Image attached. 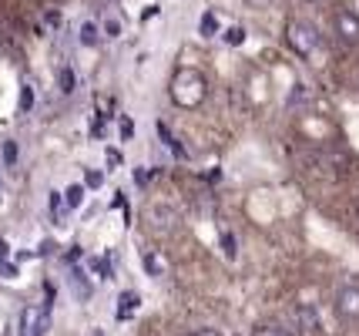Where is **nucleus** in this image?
Segmentation results:
<instances>
[{
	"label": "nucleus",
	"mask_w": 359,
	"mask_h": 336,
	"mask_svg": "<svg viewBox=\"0 0 359 336\" xmlns=\"http://www.w3.org/2000/svg\"><path fill=\"white\" fill-rule=\"evenodd\" d=\"M168 95L178 108L185 112H195L202 108V101L208 98V78H205L198 67H178L168 81Z\"/></svg>",
	"instance_id": "1"
},
{
	"label": "nucleus",
	"mask_w": 359,
	"mask_h": 336,
	"mask_svg": "<svg viewBox=\"0 0 359 336\" xmlns=\"http://www.w3.org/2000/svg\"><path fill=\"white\" fill-rule=\"evenodd\" d=\"M285 44L296 51L299 58H313L316 48H319V31L306 20H289L285 24Z\"/></svg>",
	"instance_id": "2"
},
{
	"label": "nucleus",
	"mask_w": 359,
	"mask_h": 336,
	"mask_svg": "<svg viewBox=\"0 0 359 336\" xmlns=\"http://www.w3.org/2000/svg\"><path fill=\"white\" fill-rule=\"evenodd\" d=\"M47 330H50V309L47 306H24L20 309L17 336H47Z\"/></svg>",
	"instance_id": "3"
},
{
	"label": "nucleus",
	"mask_w": 359,
	"mask_h": 336,
	"mask_svg": "<svg viewBox=\"0 0 359 336\" xmlns=\"http://www.w3.org/2000/svg\"><path fill=\"white\" fill-rule=\"evenodd\" d=\"M332 306H336V313H339L343 320L356 323L359 320V286L336 289V300H332Z\"/></svg>",
	"instance_id": "4"
},
{
	"label": "nucleus",
	"mask_w": 359,
	"mask_h": 336,
	"mask_svg": "<svg viewBox=\"0 0 359 336\" xmlns=\"http://www.w3.org/2000/svg\"><path fill=\"white\" fill-rule=\"evenodd\" d=\"M332 27H336V34L343 37L346 44H359V14H353L349 7L336 11V17H332Z\"/></svg>",
	"instance_id": "5"
},
{
	"label": "nucleus",
	"mask_w": 359,
	"mask_h": 336,
	"mask_svg": "<svg viewBox=\"0 0 359 336\" xmlns=\"http://www.w3.org/2000/svg\"><path fill=\"white\" fill-rule=\"evenodd\" d=\"M141 266H144V272H148L151 279H165L168 269H172V266H168V259L161 256L158 249H144V253H141Z\"/></svg>",
	"instance_id": "6"
},
{
	"label": "nucleus",
	"mask_w": 359,
	"mask_h": 336,
	"mask_svg": "<svg viewBox=\"0 0 359 336\" xmlns=\"http://www.w3.org/2000/svg\"><path fill=\"white\" fill-rule=\"evenodd\" d=\"M148 222L155 225L158 232H168V229L178 225V212L172 206H151L148 208Z\"/></svg>",
	"instance_id": "7"
},
{
	"label": "nucleus",
	"mask_w": 359,
	"mask_h": 336,
	"mask_svg": "<svg viewBox=\"0 0 359 336\" xmlns=\"http://www.w3.org/2000/svg\"><path fill=\"white\" fill-rule=\"evenodd\" d=\"M138 306H141V296L135 289L121 293V296H118V320H131V316L138 313Z\"/></svg>",
	"instance_id": "8"
},
{
	"label": "nucleus",
	"mask_w": 359,
	"mask_h": 336,
	"mask_svg": "<svg viewBox=\"0 0 359 336\" xmlns=\"http://www.w3.org/2000/svg\"><path fill=\"white\" fill-rule=\"evenodd\" d=\"M158 135H161V142H165V148L172 152L175 159H182V161L188 159L185 145H182V142H178V138H175V135H172V131H168V125H165V121H158Z\"/></svg>",
	"instance_id": "9"
},
{
	"label": "nucleus",
	"mask_w": 359,
	"mask_h": 336,
	"mask_svg": "<svg viewBox=\"0 0 359 336\" xmlns=\"http://www.w3.org/2000/svg\"><path fill=\"white\" fill-rule=\"evenodd\" d=\"M57 91H61V95H74V91H78V71H74V67L64 65L61 71H57Z\"/></svg>",
	"instance_id": "10"
},
{
	"label": "nucleus",
	"mask_w": 359,
	"mask_h": 336,
	"mask_svg": "<svg viewBox=\"0 0 359 336\" xmlns=\"http://www.w3.org/2000/svg\"><path fill=\"white\" fill-rule=\"evenodd\" d=\"M198 34H202L205 41L222 34V24H219V17H215V11H205V14L198 17Z\"/></svg>",
	"instance_id": "11"
},
{
	"label": "nucleus",
	"mask_w": 359,
	"mask_h": 336,
	"mask_svg": "<svg viewBox=\"0 0 359 336\" xmlns=\"http://www.w3.org/2000/svg\"><path fill=\"white\" fill-rule=\"evenodd\" d=\"M78 41L84 44V48H94V44L101 41V24H97V20H84V24H81Z\"/></svg>",
	"instance_id": "12"
},
{
	"label": "nucleus",
	"mask_w": 359,
	"mask_h": 336,
	"mask_svg": "<svg viewBox=\"0 0 359 336\" xmlns=\"http://www.w3.org/2000/svg\"><path fill=\"white\" fill-rule=\"evenodd\" d=\"M296 320H299V326H302V330H309V333H319V330H323L313 306H299V309H296Z\"/></svg>",
	"instance_id": "13"
},
{
	"label": "nucleus",
	"mask_w": 359,
	"mask_h": 336,
	"mask_svg": "<svg viewBox=\"0 0 359 336\" xmlns=\"http://www.w3.org/2000/svg\"><path fill=\"white\" fill-rule=\"evenodd\" d=\"M121 34H125V17L111 14L101 20V37H121Z\"/></svg>",
	"instance_id": "14"
},
{
	"label": "nucleus",
	"mask_w": 359,
	"mask_h": 336,
	"mask_svg": "<svg viewBox=\"0 0 359 336\" xmlns=\"http://www.w3.org/2000/svg\"><path fill=\"white\" fill-rule=\"evenodd\" d=\"M64 206H67V212H74V208L84 206V185H67V192H61Z\"/></svg>",
	"instance_id": "15"
},
{
	"label": "nucleus",
	"mask_w": 359,
	"mask_h": 336,
	"mask_svg": "<svg viewBox=\"0 0 359 336\" xmlns=\"http://www.w3.org/2000/svg\"><path fill=\"white\" fill-rule=\"evenodd\" d=\"M219 246H222V256L229 259V262L238 256V242H235V236L229 232V229H222V232H219Z\"/></svg>",
	"instance_id": "16"
},
{
	"label": "nucleus",
	"mask_w": 359,
	"mask_h": 336,
	"mask_svg": "<svg viewBox=\"0 0 359 336\" xmlns=\"http://www.w3.org/2000/svg\"><path fill=\"white\" fill-rule=\"evenodd\" d=\"M222 41H225L229 48H242V44H245V27H238V24L225 27V31H222Z\"/></svg>",
	"instance_id": "17"
},
{
	"label": "nucleus",
	"mask_w": 359,
	"mask_h": 336,
	"mask_svg": "<svg viewBox=\"0 0 359 336\" xmlns=\"http://www.w3.org/2000/svg\"><path fill=\"white\" fill-rule=\"evenodd\" d=\"M71 283H74L78 300H88V276H84V269H81V266H74V269H71Z\"/></svg>",
	"instance_id": "18"
},
{
	"label": "nucleus",
	"mask_w": 359,
	"mask_h": 336,
	"mask_svg": "<svg viewBox=\"0 0 359 336\" xmlns=\"http://www.w3.org/2000/svg\"><path fill=\"white\" fill-rule=\"evenodd\" d=\"M252 336H296V333L282 330V326H276V323H262V326H255V333Z\"/></svg>",
	"instance_id": "19"
},
{
	"label": "nucleus",
	"mask_w": 359,
	"mask_h": 336,
	"mask_svg": "<svg viewBox=\"0 0 359 336\" xmlns=\"http://www.w3.org/2000/svg\"><path fill=\"white\" fill-rule=\"evenodd\" d=\"M104 185V172L101 168H88L84 172V189H101Z\"/></svg>",
	"instance_id": "20"
},
{
	"label": "nucleus",
	"mask_w": 359,
	"mask_h": 336,
	"mask_svg": "<svg viewBox=\"0 0 359 336\" xmlns=\"http://www.w3.org/2000/svg\"><path fill=\"white\" fill-rule=\"evenodd\" d=\"M17 159H20V145L4 142V165H17Z\"/></svg>",
	"instance_id": "21"
},
{
	"label": "nucleus",
	"mask_w": 359,
	"mask_h": 336,
	"mask_svg": "<svg viewBox=\"0 0 359 336\" xmlns=\"http://www.w3.org/2000/svg\"><path fill=\"white\" fill-rule=\"evenodd\" d=\"M118 131H121V142H128V138L135 135V121H131L128 114H121V118H118Z\"/></svg>",
	"instance_id": "22"
},
{
	"label": "nucleus",
	"mask_w": 359,
	"mask_h": 336,
	"mask_svg": "<svg viewBox=\"0 0 359 336\" xmlns=\"http://www.w3.org/2000/svg\"><path fill=\"white\" fill-rule=\"evenodd\" d=\"M104 131H108V118L97 114V118L91 121V138H104Z\"/></svg>",
	"instance_id": "23"
},
{
	"label": "nucleus",
	"mask_w": 359,
	"mask_h": 336,
	"mask_svg": "<svg viewBox=\"0 0 359 336\" xmlns=\"http://www.w3.org/2000/svg\"><path fill=\"white\" fill-rule=\"evenodd\" d=\"M31 108H34V91L24 84V88H20V112H31Z\"/></svg>",
	"instance_id": "24"
},
{
	"label": "nucleus",
	"mask_w": 359,
	"mask_h": 336,
	"mask_svg": "<svg viewBox=\"0 0 359 336\" xmlns=\"http://www.w3.org/2000/svg\"><path fill=\"white\" fill-rule=\"evenodd\" d=\"M104 161H108V168H118V165L125 161V155H121L118 148H108V152H104Z\"/></svg>",
	"instance_id": "25"
},
{
	"label": "nucleus",
	"mask_w": 359,
	"mask_h": 336,
	"mask_svg": "<svg viewBox=\"0 0 359 336\" xmlns=\"http://www.w3.org/2000/svg\"><path fill=\"white\" fill-rule=\"evenodd\" d=\"M91 269L101 276V279H111V266L104 262V259H91Z\"/></svg>",
	"instance_id": "26"
},
{
	"label": "nucleus",
	"mask_w": 359,
	"mask_h": 336,
	"mask_svg": "<svg viewBox=\"0 0 359 336\" xmlns=\"http://www.w3.org/2000/svg\"><path fill=\"white\" fill-rule=\"evenodd\" d=\"M148 182H151V172H148V168H135V185H138V189H148Z\"/></svg>",
	"instance_id": "27"
},
{
	"label": "nucleus",
	"mask_w": 359,
	"mask_h": 336,
	"mask_svg": "<svg viewBox=\"0 0 359 336\" xmlns=\"http://www.w3.org/2000/svg\"><path fill=\"white\" fill-rule=\"evenodd\" d=\"M0 276L14 279V276H17V266H14V262H7V259H0Z\"/></svg>",
	"instance_id": "28"
},
{
	"label": "nucleus",
	"mask_w": 359,
	"mask_h": 336,
	"mask_svg": "<svg viewBox=\"0 0 359 336\" xmlns=\"http://www.w3.org/2000/svg\"><path fill=\"white\" fill-rule=\"evenodd\" d=\"M44 24H47V27H57V24H61V14H57V11H47Z\"/></svg>",
	"instance_id": "29"
},
{
	"label": "nucleus",
	"mask_w": 359,
	"mask_h": 336,
	"mask_svg": "<svg viewBox=\"0 0 359 336\" xmlns=\"http://www.w3.org/2000/svg\"><path fill=\"white\" fill-rule=\"evenodd\" d=\"M245 4H249V7H255V11H262V7H269L272 0H245Z\"/></svg>",
	"instance_id": "30"
},
{
	"label": "nucleus",
	"mask_w": 359,
	"mask_h": 336,
	"mask_svg": "<svg viewBox=\"0 0 359 336\" xmlns=\"http://www.w3.org/2000/svg\"><path fill=\"white\" fill-rule=\"evenodd\" d=\"M158 14V7H148V11H144V14H141V20H144V24H148V20H151V17Z\"/></svg>",
	"instance_id": "31"
},
{
	"label": "nucleus",
	"mask_w": 359,
	"mask_h": 336,
	"mask_svg": "<svg viewBox=\"0 0 359 336\" xmlns=\"http://www.w3.org/2000/svg\"><path fill=\"white\" fill-rule=\"evenodd\" d=\"M191 336H222V333H219V330H195Z\"/></svg>",
	"instance_id": "32"
},
{
	"label": "nucleus",
	"mask_w": 359,
	"mask_h": 336,
	"mask_svg": "<svg viewBox=\"0 0 359 336\" xmlns=\"http://www.w3.org/2000/svg\"><path fill=\"white\" fill-rule=\"evenodd\" d=\"M7 253H11V249H7V242L0 239V259H7Z\"/></svg>",
	"instance_id": "33"
},
{
	"label": "nucleus",
	"mask_w": 359,
	"mask_h": 336,
	"mask_svg": "<svg viewBox=\"0 0 359 336\" xmlns=\"http://www.w3.org/2000/svg\"><path fill=\"white\" fill-rule=\"evenodd\" d=\"M356 212H359V202H356Z\"/></svg>",
	"instance_id": "34"
}]
</instances>
